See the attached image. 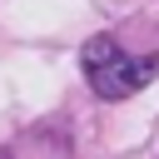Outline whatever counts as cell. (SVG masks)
Segmentation results:
<instances>
[{
    "label": "cell",
    "instance_id": "6da1fadb",
    "mask_svg": "<svg viewBox=\"0 0 159 159\" xmlns=\"http://www.w3.org/2000/svg\"><path fill=\"white\" fill-rule=\"evenodd\" d=\"M80 60H84V80L99 99H129L159 75V55H124L119 40H109V35H94L80 50Z\"/></svg>",
    "mask_w": 159,
    "mask_h": 159
},
{
    "label": "cell",
    "instance_id": "7a4b0ae2",
    "mask_svg": "<svg viewBox=\"0 0 159 159\" xmlns=\"http://www.w3.org/2000/svg\"><path fill=\"white\" fill-rule=\"evenodd\" d=\"M0 159H10V154H0Z\"/></svg>",
    "mask_w": 159,
    "mask_h": 159
}]
</instances>
